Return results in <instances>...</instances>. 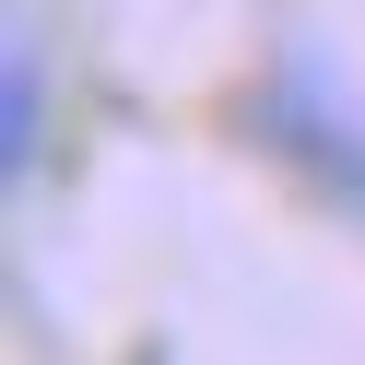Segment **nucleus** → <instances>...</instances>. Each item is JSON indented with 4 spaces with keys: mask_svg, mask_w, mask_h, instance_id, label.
I'll list each match as a JSON object with an SVG mask.
<instances>
[{
    "mask_svg": "<svg viewBox=\"0 0 365 365\" xmlns=\"http://www.w3.org/2000/svg\"><path fill=\"white\" fill-rule=\"evenodd\" d=\"M36 165V48H0V177Z\"/></svg>",
    "mask_w": 365,
    "mask_h": 365,
    "instance_id": "obj_1",
    "label": "nucleus"
}]
</instances>
